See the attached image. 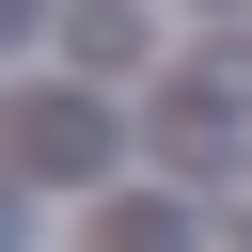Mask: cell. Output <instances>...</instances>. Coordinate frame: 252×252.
Masks as SVG:
<instances>
[{
	"label": "cell",
	"instance_id": "cell-1",
	"mask_svg": "<svg viewBox=\"0 0 252 252\" xmlns=\"http://www.w3.org/2000/svg\"><path fill=\"white\" fill-rule=\"evenodd\" d=\"M16 126H32V142H16L32 173H94V158H110V126H94V94H47V79H32V94H16Z\"/></svg>",
	"mask_w": 252,
	"mask_h": 252
},
{
	"label": "cell",
	"instance_id": "cell-2",
	"mask_svg": "<svg viewBox=\"0 0 252 252\" xmlns=\"http://www.w3.org/2000/svg\"><path fill=\"white\" fill-rule=\"evenodd\" d=\"M94 252H205V236H189V205L158 189V205H110V220H94Z\"/></svg>",
	"mask_w": 252,
	"mask_h": 252
}]
</instances>
